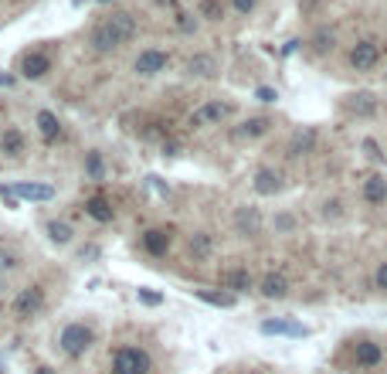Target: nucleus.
<instances>
[{
	"mask_svg": "<svg viewBox=\"0 0 387 374\" xmlns=\"http://www.w3.org/2000/svg\"><path fill=\"white\" fill-rule=\"evenodd\" d=\"M92 340H96L92 326H85V323H68V326L61 330V337H58V347H61V354H68V357H82V354L92 347Z\"/></svg>",
	"mask_w": 387,
	"mask_h": 374,
	"instance_id": "obj_1",
	"label": "nucleus"
},
{
	"mask_svg": "<svg viewBox=\"0 0 387 374\" xmlns=\"http://www.w3.org/2000/svg\"><path fill=\"white\" fill-rule=\"evenodd\" d=\"M150 371H153V361L140 347H119L112 354V374H150Z\"/></svg>",
	"mask_w": 387,
	"mask_h": 374,
	"instance_id": "obj_2",
	"label": "nucleus"
},
{
	"mask_svg": "<svg viewBox=\"0 0 387 374\" xmlns=\"http://www.w3.org/2000/svg\"><path fill=\"white\" fill-rule=\"evenodd\" d=\"M381 54H384L381 41L367 38V41H357V45H353V52H350V65H353L357 72H371V68H377Z\"/></svg>",
	"mask_w": 387,
	"mask_h": 374,
	"instance_id": "obj_3",
	"label": "nucleus"
},
{
	"mask_svg": "<svg viewBox=\"0 0 387 374\" xmlns=\"http://www.w3.org/2000/svg\"><path fill=\"white\" fill-rule=\"evenodd\" d=\"M41 303H45V289H41V286H27V289H21L17 300H14V317H17V320H27V317H34V313L41 310Z\"/></svg>",
	"mask_w": 387,
	"mask_h": 374,
	"instance_id": "obj_4",
	"label": "nucleus"
},
{
	"mask_svg": "<svg viewBox=\"0 0 387 374\" xmlns=\"http://www.w3.org/2000/svg\"><path fill=\"white\" fill-rule=\"evenodd\" d=\"M102 24L109 28L112 38H115L119 45H126V41H133V38H136V17H133V14H126V10L112 14L109 21H102Z\"/></svg>",
	"mask_w": 387,
	"mask_h": 374,
	"instance_id": "obj_5",
	"label": "nucleus"
},
{
	"mask_svg": "<svg viewBox=\"0 0 387 374\" xmlns=\"http://www.w3.org/2000/svg\"><path fill=\"white\" fill-rule=\"evenodd\" d=\"M52 72V58L45 52H27L21 58V75L24 79H45Z\"/></svg>",
	"mask_w": 387,
	"mask_h": 374,
	"instance_id": "obj_6",
	"label": "nucleus"
},
{
	"mask_svg": "<svg viewBox=\"0 0 387 374\" xmlns=\"http://www.w3.org/2000/svg\"><path fill=\"white\" fill-rule=\"evenodd\" d=\"M166 65H170L166 52H157V48H150V52H140V58L133 61V68H136L140 75H157V72H164Z\"/></svg>",
	"mask_w": 387,
	"mask_h": 374,
	"instance_id": "obj_7",
	"label": "nucleus"
},
{
	"mask_svg": "<svg viewBox=\"0 0 387 374\" xmlns=\"http://www.w3.org/2000/svg\"><path fill=\"white\" fill-rule=\"evenodd\" d=\"M228 112H231V106H224V103H208V106H201L197 112H190L187 123L197 129V126H208V123H221Z\"/></svg>",
	"mask_w": 387,
	"mask_h": 374,
	"instance_id": "obj_8",
	"label": "nucleus"
},
{
	"mask_svg": "<svg viewBox=\"0 0 387 374\" xmlns=\"http://www.w3.org/2000/svg\"><path fill=\"white\" fill-rule=\"evenodd\" d=\"M353 361H357V368H377V364L384 361V351H381V344L360 340V344L353 347Z\"/></svg>",
	"mask_w": 387,
	"mask_h": 374,
	"instance_id": "obj_9",
	"label": "nucleus"
},
{
	"mask_svg": "<svg viewBox=\"0 0 387 374\" xmlns=\"http://www.w3.org/2000/svg\"><path fill=\"white\" fill-rule=\"evenodd\" d=\"M0 154H7V157H21L24 154V133L17 126H7L0 133Z\"/></svg>",
	"mask_w": 387,
	"mask_h": 374,
	"instance_id": "obj_10",
	"label": "nucleus"
},
{
	"mask_svg": "<svg viewBox=\"0 0 387 374\" xmlns=\"http://www.w3.org/2000/svg\"><path fill=\"white\" fill-rule=\"evenodd\" d=\"M255 191H258V194H278V191H282V174L272 170V167H262V170L255 174Z\"/></svg>",
	"mask_w": 387,
	"mask_h": 374,
	"instance_id": "obj_11",
	"label": "nucleus"
},
{
	"mask_svg": "<svg viewBox=\"0 0 387 374\" xmlns=\"http://www.w3.org/2000/svg\"><path fill=\"white\" fill-rule=\"evenodd\" d=\"M364 201H367V205H384L387 201V177L384 174L367 177V184H364Z\"/></svg>",
	"mask_w": 387,
	"mask_h": 374,
	"instance_id": "obj_12",
	"label": "nucleus"
},
{
	"mask_svg": "<svg viewBox=\"0 0 387 374\" xmlns=\"http://www.w3.org/2000/svg\"><path fill=\"white\" fill-rule=\"evenodd\" d=\"M262 296H265V300H285V296H289V282H285L282 272H269V276L262 279Z\"/></svg>",
	"mask_w": 387,
	"mask_h": 374,
	"instance_id": "obj_13",
	"label": "nucleus"
},
{
	"mask_svg": "<svg viewBox=\"0 0 387 374\" xmlns=\"http://www.w3.org/2000/svg\"><path fill=\"white\" fill-rule=\"evenodd\" d=\"M214 72H218V61L211 54H194L187 61V75H194V79H211Z\"/></svg>",
	"mask_w": 387,
	"mask_h": 374,
	"instance_id": "obj_14",
	"label": "nucleus"
},
{
	"mask_svg": "<svg viewBox=\"0 0 387 374\" xmlns=\"http://www.w3.org/2000/svg\"><path fill=\"white\" fill-rule=\"evenodd\" d=\"M269 129H272V119H265V116H252V119H245V123H241L238 136H241V140H258V136H265Z\"/></svg>",
	"mask_w": 387,
	"mask_h": 374,
	"instance_id": "obj_15",
	"label": "nucleus"
},
{
	"mask_svg": "<svg viewBox=\"0 0 387 374\" xmlns=\"http://www.w3.org/2000/svg\"><path fill=\"white\" fill-rule=\"evenodd\" d=\"M89 45H92L96 52H102V54L115 52V48H119V41L112 38V31L106 28V24H96V28H92V34H89Z\"/></svg>",
	"mask_w": 387,
	"mask_h": 374,
	"instance_id": "obj_16",
	"label": "nucleus"
},
{
	"mask_svg": "<svg viewBox=\"0 0 387 374\" xmlns=\"http://www.w3.org/2000/svg\"><path fill=\"white\" fill-rule=\"evenodd\" d=\"M224 289H231V296H234V293H248V289H252V272H248V269H231V272H224Z\"/></svg>",
	"mask_w": 387,
	"mask_h": 374,
	"instance_id": "obj_17",
	"label": "nucleus"
},
{
	"mask_svg": "<svg viewBox=\"0 0 387 374\" xmlns=\"http://www.w3.org/2000/svg\"><path fill=\"white\" fill-rule=\"evenodd\" d=\"M14 194L17 198H27V201H52L55 198V191L48 184H17Z\"/></svg>",
	"mask_w": 387,
	"mask_h": 374,
	"instance_id": "obj_18",
	"label": "nucleus"
},
{
	"mask_svg": "<svg viewBox=\"0 0 387 374\" xmlns=\"http://www.w3.org/2000/svg\"><path fill=\"white\" fill-rule=\"evenodd\" d=\"M262 333H285V337H306L309 330L302 323H289V320H265Z\"/></svg>",
	"mask_w": 387,
	"mask_h": 374,
	"instance_id": "obj_19",
	"label": "nucleus"
},
{
	"mask_svg": "<svg viewBox=\"0 0 387 374\" xmlns=\"http://www.w3.org/2000/svg\"><path fill=\"white\" fill-rule=\"evenodd\" d=\"M234 225H238V231H241V235H258L262 214L255 211V208H241V211L234 214Z\"/></svg>",
	"mask_w": 387,
	"mask_h": 374,
	"instance_id": "obj_20",
	"label": "nucleus"
},
{
	"mask_svg": "<svg viewBox=\"0 0 387 374\" xmlns=\"http://www.w3.org/2000/svg\"><path fill=\"white\" fill-rule=\"evenodd\" d=\"M143 249H146L150 256H164L166 249H170V235H166V231H160V228L146 231V235H143Z\"/></svg>",
	"mask_w": 387,
	"mask_h": 374,
	"instance_id": "obj_21",
	"label": "nucleus"
},
{
	"mask_svg": "<svg viewBox=\"0 0 387 374\" xmlns=\"http://www.w3.org/2000/svg\"><path fill=\"white\" fill-rule=\"evenodd\" d=\"M350 112H357V116H374V112H377V99H374L371 92H357V96H350Z\"/></svg>",
	"mask_w": 387,
	"mask_h": 374,
	"instance_id": "obj_22",
	"label": "nucleus"
},
{
	"mask_svg": "<svg viewBox=\"0 0 387 374\" xmlns=\"http://www.w3.org/2000/svg\"><path fill=\"white\" fill-rule=\"evenodd\" d=\"M38 126H41V136L52 143V140H58V133H61V126H58V116L55 112H48V109H41L38 112Z\"/></svg>",
	"mask_w": 387,
	"mask_h": 374,
	"instance_id": "obj_23",
	"label": "nucleus"
},
{
	"mask_svg": "<svg viewBox=\"0 0 387 374\" xmlns=\"http://www.w3.org/2000/svg\"><path fill=\"white\" fill-rule=\"evenodd\" d=\"M313 140H316V129L296 133V136H292V143H289V157H302V154L313 147Z\"/></svg>",
	"mask_w": 387,
	"mask_h": 374,
	"instance_id": "obj_24",
	"label": "nucleus"
},
{
	"mask_svg": "<svg viewBox=\"0 0 387 374\" xmlns=\"http://www.w3.org/2000/svg\"><path fill=\"white\" fill-rule=\"evenodd\" d=\"M71 225H65V221H48V238L55 242V245H68L71 242Z\"/></svg>",
	"mask_w": 387,
	"mask_h": 374,
	"instance_id": "obj_25",
	"label": "nucleus"
},
{
	"mask_svg": "<svg viewBox=\"0 0 387 374\" xmlns=\"http://www.w3.org/2000/svg\"><path fill=\"white\" fill-rule=\"evenodd\" d=\"M190 256H194V259H208V256H211V235H208V231H197V235L190 238Z\"/></svg>",
	"mask_w": 387,
	"mask_h": 374,
	"instance_id": "obj_26",
	"label": "nucleus"
},
{
	"mask_svg": "<svg viewBox=\"0 0 387 374\" xmlns=\"http://www.w3.org/2000/svg\"><path fill=\"white\" fill-rule=\"evenodd\" d=\"M85 211L92 214L96 221H112V208H109V201H102V198H92V201L85 205Z\"/></svg>",
	"mask_w": 387,
	"mask_h": 374,
	"instance_id": "obj_27",
	"label": "nucleus"
},
{
	"mask_svg": "<svg viewBox=\"0 0 387 374\" xmlns=\"http://www.w3.org/2000/svg\"><path fill=\"white\" fill-rule=\"evenodd\" d=\"M197 14H201V17H208V21H221V17H224V3H221V0H201Z\"/></svg>",
	"mask_w": 387,
	"mask_h": 374,
	"instance_id": "obj_28",
	"label": "nucleus"
},
{
	"mask_svg": "<svg viewBox=\"0 0 387 374\" xmlns=\"http://www.w3.org/2000/svg\"><path fill=\"white\" fill-rule=\"evenodd\" d=\"M197 296H201L204 303H211V307H224V310L234 307V296H231V293H208V289H201Z\"/></svg>",
	"mask_w": 387,
	"mask_h": 374,
	"instance_id": "obj_29",
	"label": "nucleus"
},
{
	"mask_svg": "<svg viewBox=\"0 0 387 374\" xmlns=\"http://www.w3.org/2000/svg\"><path fill=\"white\" fill-rule=\"evenodd\" d=\"M364 150H367V157H371V160H384V154H381V147H377V140H371V136H367V140H364Z\"/></svg>",
	"mask_w": 387,
	"mask_h": 374,
	"instance_id": "obj_30",
	"label": "nucleus"
},
{
	"mask_svg": "<svg viewBox=\"0 0 387 374\" xmlns=\"http://www.w3.org/2000/svg\"><path fill=\"white\" fill-rule=\"evenodd\" d=\"M177 28L184 34H190V31H197V21H190V14H177Z\"/></svg>",
	"mask_w": 387,
	"mask_h": 374,
	"instance_id": "obj_31",
	"label": "nucleus"
},
{
	"mask_svg": "<svg viewBox=\"0 0 387 374\" xmlns=\"http://www.w3.org/2000/svg\"><path fill=\"white\" fill-rule=\"evenodd\" d=\"M374 282H377V289H384V293H387V262H381V266H377V272H374Z\"/></svg>",
	"mask_w": 387,
	"mask_h": 374,
	"instance_id": "obj_32",
	"label": "nucleus"
},
{
	"mask_svg": "<svg viewBox=\"0 0 387 374\" xmlns=\"http://www.w3.org/2000/svg\"><path fill=\"white\" fill-rule=\"evenodd\" d=\"M316 48H320V52L333 48V34H330V31H320V34H316Z\"/></svg>",
	"mask_w": 387,
	"mask_h": 374,
	"instance_id": "obj_33",
	"label": "nucleus"
},
{
	"mask_svg": "<svg viewBox=\"0 0 387 374\" xmlns=\"http://www.w3.org/2000/svg\"><path fill=\"white\" fill-rule=\"evenodd\" d=\"M89 174H92V177H102V160H99V154H89Z\"/></svg>",
	"mask_w": 387,
	"mask_h": 374,
	"instance_id": "obj_34",
	"label": "nucleus"
},
{
	"mask_svg": "<svg viewBox=\"0 0 387 374\" xmlns=\"http://www.w3.org/2000/svg\"><path fill=\"white\" fill-rule=\"evenodd\" d=\"M231 3H234V10H241V14H252L258 0H231Z\"/></svg>",
	"mask_w": 387,
	"mask_h": 374,
	"instance_id": "obj_35",
	"label": "nucleus"
},
{
	"mask_svg": "<svg viewBox=\"0 0 387 374\" xmlns=\"http://www.w3.org/2000/svg\"><path fill=\"white\" fill-rule=\"evenodd\" d=\"M276 228H282V231H292V228H296V221H292L289 214H278V218H276Z\"/></svg>",
	"mask_w": 387,
	"mask_h": 374,
	"instance_id": "obj_36",
	"label": "nucleus"
},
{
	"mask_svg": "<svg viewBox=\"0 0 387 374\" xmlns=\"http://www.w3.org/2000/svg\"><path fill=\"white\" fill-rule=\"evenodd\" d=\"M323 218H340V201H327L323 205Z\"/></svg>",
	"mask_w": 387,
	"mask_h": 374,
	"instance_id": "obj_37",
	"label": "nucleus"
},
{
	"mask_svg": "<svg viewBox=\"0 0 387 374\" xmlns=\"http://www.w3.org/2000/svg\"><path fill=\"white\" fill-rule=\"evenodd\" d=\"M255 96H258L262 103H276V99H278V92H276V89H258Z\"/></svg>",
	"mask_w": 387,
	"mask_h": 374,
	"instance_id": "obj_38",
	"label": "nucleus"
},
{
	"mask_svg": "<svg viewBox=\"0 0 387 374\" xmlns=\"http://www.w3.org/2000/svg\"><path fill=\"white\" fill-rule=\"evenodd\" d=\"M14 266H17V259H14L10 252H3V249H0V269H14Z\"/></svg>",
	"mask_w": 387,
	"mask_h": 374,
	"instance_id": "obj_39",
	"label": "nucleus"
},
{
	"mask_svg": "<svg viewBox=\"0 0 387 374\" xmlns=\"http://www.w3.org/2000/svg\"><path fill=\"white\" fill-rule=\"evenodd\" d=\"M140 300H143V303H150V307H157V303H160V296H157V293H146V289H140Z\"/></svg>",
	"mask_w": 387,
	"mask_h": 374,
	"instance_id": "obj_40",
	"label": "nucleus"
},
{
	"mask_svg": "<svg viewBox=\"0 0 387 374\" xmlns=\"http://www.w3.org/2000/svg\"><path fill=\"white\" fill-rule=\"evenodd\" d=\"M34 374H52V368H38V371Z\"/></svg>",
	"mask_w": 387,
	"mask_h": 374,
	"instance_id": "obj_41",
	"label": "nucleus"
},
{
	"mask_svg": "<svg viewBox=\"0 0 387 374\" xmlns=\"http://www.w3.org/2000/svg\"><path fill=\"white\" fill-rule=\"evenodd\" d=\"M160 3H173V0H160Z\"/></svg>",
	"mask_w": 387,
	"mask_h": 374,
	"instance_id": "obj_42",
	"label": "nucleus"
},
{
	"mask_svg": "<svg viewBox=\"0 0 387 374\" xmlns=\"http://www.w3.org/2000/svg\"><path fill=\"white\" fill-rule=\"evenodd\" d=\"M0 317H3V307H0Z\"/></svg>",
	"mask_w": 387,
	"mask_h": 374,
	"instance_id": "obj_43",
	"label": "nucleus"
},
{
	"mask_svg": "<svg viewBox=\"0 0 387 374\" xmlns=\"http://www.w3.org/2000/svg\"><path fill=\"white\" fill-rule=\"evenodd\" d=\"M384 82H387V72H384Z\"/></svg>",
	"mask_w": 387,
	"mask_h": 374,
	"instance_id": "obj_44",
	"label": "nucleus"
},
{
	"mask_svg": "<svg viewBox=\"0 0 387 374\" xmlns=\"http://www.w3.org/2000/svg\"><path fill=\"white\" fill-rule=\"evenodd\" d=\"M75 3H82V0H75Z\"/></svg>",
	"mask_w": 387,
	"mask_h": 374,
	"instance_id": "obj_45",
	"label": "nucleus"
}]
</instances>
